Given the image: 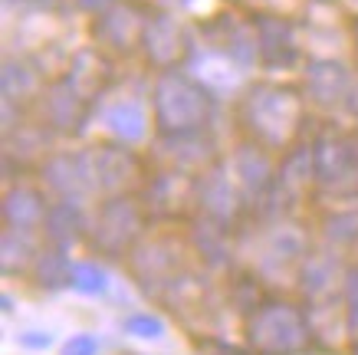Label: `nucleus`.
<instances>
[{
	"label": "nucleus",
	"mask_w": 358,
	"mask_h": 355,
	"mask_svg": "<svg viewBox=\"0 0 358 355\" xmlns=\"http://www.w3.org/2000/svg\"><path fill=\"white\" fill-rule=\"evenodd\" d=\"M306 92L286 83H253L237 102V129L247 141L266 151H289L299 145L309 125Z\"/></svg>",
	"instance_id": "f257e3e1"
},
{
	"label": "nucleus",
	"mask_w": 358,
	"mask_h": 355,
	"mask_svg": "<svg viewBox=\"0 0 358 355\" xmlns=\"http://www.w3.org/2000/svg\"><path fill=\"white\" fill-rule=\"evenodd\" d=\"M214 116V92L191 73L168 69L152 83V125L158 139L207 132Z\"/></svg>",
	"instance_id": "f03ea898"
},
{
	"label": "nucleus",
	"mask_w": 358,
	"mask_h": 355,
	"mask_svg": "<svg viewBox=\"0 0 358 355\" xmlns=\"http://www.w3.org/2000/svg\"><path fill=\"white\" fill-rule=\"evenodd\" d=\"M148 227H152V214H148V207L141 204L138 194L102 197L96 211L89 214L86 244L99 257L125 260L148 237Z\"/></svg>",
	"instance_id": "7ed1b4c3"
},
{
	"label": "nucleus",
	"mask_w": 358,
	"mask_h": 355,
	"mask_svg": "<svg viewBox=\"0 0 358 355\" xmlns=\"http://www.w3.org/2000/svg\"><path fill=\"white\" fill-rule=\"evenodd\" d=\"M247 349L253 355H299L309 349L313 326L293 300H266L243 319Z\"/></svg>",
	"instance_id": "20e7f679"
},
{
	"label": "nucleus",
	"mask_w": 358,
	"mask_h": 355,
	"mask_svg": "<svg viewBox=\"0 0 358 355\" xmlns=\"http://www.w3.org/2000/svg\"><path fill=\"white\" fill-rule=\"evenodd\" d=\"M313 168L319 194H336L342 201H358V132L319 129L313 135Z\"/></svg>",
	"instance_id": "39448f33"
},
{
	"label": "nucleus",
	"mask_w": 358,
	"mask_h": 355,
	"mask_svg": "<svg viewBox=\"0 0 358 355\" xmlns=\"http://www.w3.org/2000/svg\"><path fill=\"white\" fill-rule=\"evenodd\" d=\"M185 257H194L191 247H187V237L148 234L125 260H129L131 277H135V283H138L141 290L162 296V293L171 286L174 277H181L187 270Z\"/></svg>",
	"instance_id": "423d86ee"
},
{
	"label": "nucleus",
	"mask_w": 358,
	"mask_h": 355,
	"mask_svg": "<svg viewBox=\"0 0 358 355\" xmlns=\"http://www.w3.org/2000/svg\"><path fill=\"white\" fill-rule=\"evenodd\" d=\"M89 165H92V178H96L99 197H115V194H138L148 181V162L138 151L125 145V141H99L89 145Z\"/></svg>",
	"instance_id": "0eeeda50"
},
{
	"label": "nucleus",
	"mask_w": 358,
	"mask_h": 355,
	"mask_svg": "<svg viewBox=\"0 0 358 355\" xmlns=\"http://www.w3.org/2000/svg\"><path fill=\"white\" fill-rule=\"evenodd\" d=\"M141 204L148 207L152 221L162 224H187L197 217V174H187L181 168H152L145 188L138 191Z\"/></svg>",
	"instance_id": "6e6552de"
},
{
	"label": "nucleus",
	"mask_w": 358,
	"mask_h": 355,
	"mask_svg": "<svg viewBox=\"0 0 358 355\" xmlns=\"http://www.w3.org/2000/svg\"><path fill=\"white\" fill-rule=\"evenodd\" d=\"M92 99L83 92V89L69 79V76H59L50 86L43 89V96L36 99V109H40V122L53 135H63V139H73L86 129V122L92 118Z\"/></svg>",
	"instance_id": "1a4fd4ad"
},
{
	"label": "nucleus",
	"mask_w": 358,
	"mask_h": 355,
	"mask_svg": "<svg viewBox=\"0 0 358 355\" xmlns=\"http://www.w3.org/2000/svg\"><path fill=\"white\" fill-rule=\"evenodd\" d=\"M197 214L220 221L227 227H240V221L250 214L247 201L227 168V158H220L197 174Z\"/></svg>",
	"instance_id": "9d476101"
},
{
	"label": "nucleus",
	"mask_w": 358,
	"mask_h": 355,
	"mask_svg": "<svg viewBox=\"0 0 358 355\" xmlns=\"http://www.w3.org/2000/svg\"><path fill=\"white\" fill-rule=\"evenodd\" d=\"M40 184L53 194L56 201H83L99 197L96 178H92V165H89V151H53L43 165H40Z\"/></svg>",
	"instance_id": "9b49d317"
},
{
	"label": "nucleus",
	"mask_w": 358,
	"mask_h": 355,
	"mask_svg": "<svg viewBox=\"0 0 358 355\" xmlns=\"http://www.w3.org/2000/svg\"><path fill=\"white\" fill-rule=\"evenodd\" d=\"M227 168L237 181L243 201H247L250 214L266 201L273 181H276V162H273V151H266L257 141H240L237 148L227 155Z\"/></svg>",
	"instance_id": "f8f14e48"
},
{
	"label": "nucleus",
	"mask_w": 358,
	"mask_h": 355,
	"mask_svg": "<svg viewBox=\"0 0 358 355\" xmlns=\"http://www.w3.org/2000/svg\"><path fill=\"white\" fill-rule=\"evenodd\" d=\"M309 250H313L309 230H306V224H299L293 214L263 221V227H260V267L263 270L289 267L296 273Z\"/></svg>",
	"instance_id": "ddd939ff"
},
{
	"label": "nucleus",
	"mask_w": 358,
	"mask_h": 355,
	"mask_svg": "<svg viewBox=\"0 0 358 355\" xmlns=\"http://www.w3.org/2000/svg\"><path fill=\"white\" fill-rule=\"evenodd\" d=\"M352 86H355V79H352L345 63H338V60H313V63H306L303 92L313 109H322V112L345 109Z\"/></svg>",
	"instance_id": "4468645a"
},
{
	"label": "nucleus",
	"mask_w": 358,
	"mask_h": 355,
	"mask_svg": "<svg viewBox=\"0 0 358 355\" xmlns=\"http://www.w3.org/2000/svg\"><path fill=\"white\" fill-rule=\"evenodd\" d=\"M187 247L204 267L224 270L234 263V253H237V227L197 214L194 221H187Z\"/></svg>",
	"instance_id": "2eb2a0df"
},
{
	"label": "nucleus",
	"mask_w": 358,
	"mask_h": 355,
	"mask_svg": "<svg viewBox=\"0 0 358 355\" xmlns=\"http://www.w3.org/2000/svg\"><path fill=\"white\" fill-rule=\"evenodd\" d=\"M141 53L155 66L158 73L178 69V63L187 56V36L181 30V23L174 17H155L145 23V36H141Z\"/></svg>",
	"instance_id": "dca6fc26"
},
{
	"label": "nucleus",
	"mask_w": 358,
	"mask_h": 355,
	"mask_svg": "<svg viewBox=\"0 0 358 355\" xmlns=\"http://www.w3.org/2000/svg\"><path fill=\"white\" fill-rule=\"evenodd\" d=\"M253 40H257V56L266 69H289L299 56L293 23H286L282 17H257Z\"/></svg>",
	"instance_id": "f3484780"
},
{
	"label": "nucleus",
	"mask_w": 358,
	"mask_h": 355,
	"mask_svg": "<svg viewBox=\"0 0 358 355\" xmlns=\"http://www.w3.org/2000/svg\"><path fill=\"white\" fill-rule=\"evenodd\" d=\"M53 201H46L43 184L30 181H10L3 191V227H17V230H40L46 221Z\"/></svg>",
	"instance_id": "a211bd4d"
},
{
	"label": "nucleus",
	"mask_w": 358,
	"mask_h": 355,
	"mask_svg": "<svg viewBox=\"0 0 358 355\" xmlns=\"http://www.w3.org/2000/svg\"><path fill=\"white\" fill-rule=\"evenodd\" d=\"M158 151L168 168H181L187 174H201L214 162H220L224 155L217 145L210 141L207 132H194V135H174V139H158Z\"/></svg>",
	"instance_id": "6ab92c4d"
},
{
	"label": "nucleus",
	"mask_w": 358,
	"mask_h": 355,
	"mask_svg": "<svg viewBox=\"0 0 358 355\" xmlns=\"http://www.w3.org/2000/svg\"><path fill=\"white\" fill-rule=\"evenodd\" d=\"M43 240L59 250H69L89 237V214L83 201H53L43 221Z\"/></svg>",
	"instance_id": "aec40b11"
},
{
	"label": "nucleus",
	"mask_w": 358,
	"mask_h": 355,
	"mask_svg": "<svg viewBox=\"0 0 358 355\" xmlns=\"http://www.w3.org/2000/svg\"><path fill=\"white\" fill-rule=\"evenodd\" d=\"M338 253L336 247H319V250H309L296 270V280H299V290L309 296V300H326L336 293V280L345 277V270H342V277H338Z\"/></svg>",
	"instance_id": "412c9836"
},
{
	"label": "nucleus",
	"mask_w": 358,
	"mask_h": 355,
	"mask_svg": "<svg viewBox=\"0 0 358 355\" xmlns=\"http://www.w3.org/2000/svg\"><path fill=\"white\" fill-rule=\"evenodd\" d=\"M102 129L115 141L138 145V141L148 139V109H145L141 99H115V102L102 109Z\"/></svg>",
	"instance_id": "4be33fe9"
},
{
	"label": "nucleus",
	"mask_w": 358,
	"mask_h": 355,
	"mask_svg": "<svg viewBox=\"0 0 358 355\" xmlns=\"http://www.w3.org/2000/svg\"><path fill=\"white\" fill-rule=\"evenodd\" d=\"M96 36H99V43L106 46V50H112V53H131L135 46H141L145 23L135 17V11L115 4V7H109V11L99 17Z\"/></svg>",
	"instance_id": "5701e85b"
},
{
	"label": "nucleus",
	"mask_w": 358,
	"mask_h": 355,
	"mask_svg": "<svg viewBox=\"0 0 358 355\" xmlns=\"http://www.w3.org/2000/svg\"><path fill=\"white\" fill-rule=\"evenodd\" d=\"M36 240H33V230H17V227H3L0 234V270L7 277H20V273H30L36 257H40Z\"/></svg>",
	"instance_id": "b1692460"
},
{
	"label": "nucleus",
	"mask_w": 358,
	"mask_h": 355,
	"mask_svg": "<svg viewBox=\"0 0 358 355\" xmlns=\"http://www.w3.org/2000/svg\"><path fill=\"white\" fill-rule=\"evenodd\" d=\"M33 283L46 293H56V290H66L73 283V260L66 257V250L53 247V244H43L40 257L33 263L30 270Z\"/></svg>",
	"instance_id": "393cba45"
},
{
	"label": "nucleus",
	"mask_w": 358,
	"mask_h": 355,
	"mask_svg": "<svg viewBox=\"0 0 358 355\" xmlns=\"http://www.w3.org/2000/svg\"><path fill=\"white\" fill-rule=\"evenodd\" d=\"M43 89L46 86L40 83V76L33 73V66L20 63V60H7L3 63V102L23 109L43 96Z\"/></svg>",
	"instance_id": "a878e982"
},
{
	"label": "nucleus",
	"mask_w": 358,
	"mask_h": 355,
	"mask_svg": "<svg viewBox=\"0 0 358 355\" xmlns=\"http://www.w3.org/2000/svg\"><path fill=\"white\" fill-rule=\"evenodd\" d=\"M191 69H194L191 76L201 79L214 96H217V92H230V89L240 83V66L230 53H207L204 60H197Z\"/></svg>",
	"instance_id": "bb28decb"
},
{
	"label": "nucleus",
	"mask_w": 358,
	"mask_h": 355,
	"mask_svg": "<svg viewBox=\"0 0 358 355\" xmlns=\"http://www.w3.org/2000/svg\"><path fill=\"white\" fill-rule=\"evenodd\" d=\"M322 240L329 247H358V207H336L322 217Z\"/></svg>",
	"instance_id": "cd10ccee"
},
{
	"label": "nucleus",
	"mask_w": 358,
	"mask_h": 355,
	"mask_svg": "<svg viewBox=\"0 0 358 355\" xmlns=\"http://www.w3.org/2000/svg\"><path fill=\"white\" fill-rule=\"evenodd\" d=\"M227 296H230V302H234V306L243 312V316H250V312H253L263 300H266L260 273H257V270H237V273L230 277Z\"/></svg>",
	"instance_id": "c85d7f7f"
},
{
	"label": "nucleus",
	"mask_w": 358,
	"mask_h": 355,
	"mask_svg": "<svg viewBox=\"0 0 358 355\" xmlns=\"http://www.w3.org/2000/svg\"><path fill=\"white\" fill-rule=\"evenodd\" d=\"M69 286L76 293H83V296H99V293L109 290V277H106V270L99 267L96 260H76Z\"/></svg>",
	"instance_id": "c756f323"
},
{
	"label": "nucleus",
	"mask_w": 358,
	"mask_h": 355,
	"mask_svg": "<svg viewBox=\"0 0 358 355\" xmlns=\"http://www.w3.org/2000/svg\"><path fill=\"white\" fill-rule=\"evenodd\" d=\"M342 306H345V333L358 342V263L345 267L342 277Z\"/></svg>",
	"instance_id": "7c9ffc66"
},
{
	"label": "nucleus",
	"mask_w": 358,
	"mask_h": 355,
	"mask_svg": "<svg viewBox=\"0 0 358 355\" xmlns=\"http://www.w3.org/2000/svg\"><path fill=\"white\" fill-rule=\"evenodd\" d=\"M122 329L135 339H162L164 335V319L162 316H155V312H131L122 319Z\"/></svg>",
	"instance_id": "2f4dec72"
},
{
	"label": "nucleus",
	"mask_w": 358,
	"mask_h": 355,
	"mask_svg": "<svg viewBox=\"0 0 358 355\" xmlns=\"http://www.w3.org/2000/svg\"><path fill=\"white\" fill-rule=\"evenodd\" d=\"M96 352H99V339L89 333L73 335V339L63 345V355H96Z\"/></svg>",
	"instance_id": "473e14b6"
},
{
	"label": "nucleus",
	"mask_w": 358,
	"mask_h": 355,
	"mask_svg": "<svg viewBox=\"0 0 358 355\" xmlns=\"http://www.w3.org/2000/svg\"><path fill=\"white\" fill-rule=\"evenodd\" d=\"M17 339H20L23 349H33V352H40V349H50V345H53V335L43 333V329H27V333H20Z\"/></svg>",
	"instance_id": "72a5a7b5"
},
{
	"label": "nucleus",
	"mask_w": 358,
	"mask_h": 355,
	"mask_svg": "<svg viewBox=\"0 0 358 355\" xmlns=\"http://www.w3.org/2000/svg\"><path fill=\"white\" fill-rule=\"evenodd\" d=\"M197 349H201V352H207V355H253V352H240V349L227 345L224 339H204Z\"/></svg>",
	"instance_id": "f704fd0d"
},
{
	"label": "nucleus",
	"mask_w": 358,
	"mask_h": 355,
	"mask_svg": "<svg viewBox=\"0 0 358 355\" xmlns=\"http://www.w3.org/2000/svg\"><path fill=\"white\" fill-rule=\"evenodd\" d=\"M352 36H355V50H358V20H355V27H352Z\"/></svg>",
	"instance_id": "c9c22d12"
},
{
	"label": "nucleus",
	"mask_w": 358,
	"mask_h": 355,
	"mask_svg": "<svg viewBox=\"0 0 358 355\" xmlns=\"http://www.w3.org/2000/svg\"><path fill=\"white\" fill-rule=\"evenodd\" d=\"M355 132H358V116H355Z\"/></svg>",
	"instance_id": "e433bc0d"
}]
</instances>
